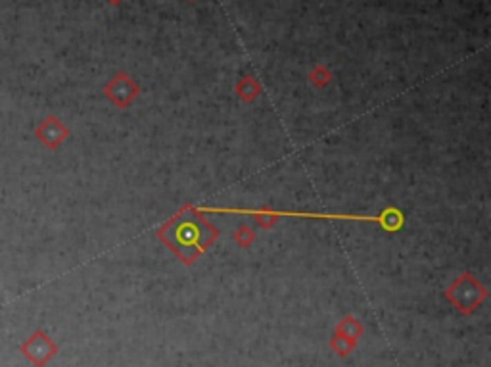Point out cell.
Returning <instances> with one entry per match:
<instances>
[{"label":"cell","instance_id":"6da1fadb","mask_svg":"<svg viewBox=\"0 0 491 367\" xmlns=\"http://www.w3.org/2000/svg\"><path fill=\"white\" fill-rule=\"evenodd\" d=\"M158 237L183 260V264L192 265L219 237V231L198 208L187 206L160 227Z\"/></svg>","mask_w":491,"mask_h":367},{"label":"cell","instance_id":"7a4b0ae2","mask_svg":"<svg viewBox=\"0 0 491 367\" xmlns=\"http://www.w3.org/2000/svg\"><path fill=\"white\" fill-rule=\"evenodd\" d=\"M445 298L457 307V312H461L463 316H468L488 298V291H485V287L480 285L474 275L463 274L449 285V289L445 291Z\"/></svg>","mask_w":491,"mask_h":367},{"label":"cell","instance_id":"3957f363","mask_svg":"<svg viewBox=\"0 0 491 367\" xmlns=\"http://www.w3.org/2000/svg\"><path fill=\"white\" fill-rule=\"evenodd\" d=\"M19 350H21V354H24L33 366L43 367L56 356L58 346L50 341V337L44 333V331H35V333L21 344Z\"/></svg>","mask_w":491,"mask_h":367},{"label":"cell","instance_id":"277c9868","mask_svg":"<svg viewBox=\"0 0 491 367\" xmlns=\"http://www.w3.org/2000/svg\"><path fill=\"white\" fill-rule=\"evenodd\" d=\"M35 137L39 138L48 150H56L66 138L69 137V129L64 125V121L56 116L44 118L37 129H35Z\"/></svg>","mask_w":491,"mask_h":367},{"label":"cell","instance_id":"5b68a950","mask_svg":"<svg viewBox=\"0 0 491 367\" xmlns=\"http://www.w3.org/2000/svg\"><path fill=\"white\" fill-rule=\"evenodd\" d=\"M104 93L118 108H127L129 104L135 100L136 94H138V87L129 79V75L119 73V75L111 79L108 85L104 87Z\"/></svg>","mask_w":491,"mask_h":367},{"label":"cell","instance_id":"8992f818","mask_svg":"<svg viewBox=\"0 0 491 367\" xmlns=\"http://www.w3.org/2000/svg\"><path fill=\"white\" fill-rule=\"evenodd\" d=\"M363 323L353 316L344 317V319L336 325V329H334V333L344 334V337L351 339V341H359V339L363 337Z\"/></svg>","mask_w":491,"mask_h":367},{"label":"cell","instance_id":"52a82bcc","mask_svg":"<svg viewBox=\"0 0 491 367\" xmlns=\"http://www.w3.org/2000/svg\"><path fill=\"white\" fill-rule=\"evenodd\" d=\"M237 93L244 102H252V100L257 98V94L261 93V87H259V83H257L255 79H252V77H244V79L238 83Z\"/></svg>","mask_w":491,"mask_h":367},{"label":"cell","instance_id":"ba28073f","mask_svg":"<svg viewBox=\"0 0 491 367\" xmlns=\"http://www.w3.org/2000/svg\"><path fill=\"white\" fill-rule=\"evenodd\" d=\"M357 346V341H351V339H347V337H344V334L340 333H334V337L331 339V348L334 354H338L340 358H347L351 352L355 350Z\"/></svg>","mask_w":491,"mask_h":367},{"label":"cell","instance_id":"9c48e42d","mask_svg":"<svg viewBox=\"0 0 491 367\" xmlns=\"http://www.w3.org/2000/svg\"><path fill=\"white\" fill-rule=\"evenodd\" d=\"M248 214H254L255 222L261 225V229H269L272 223L279 220V215L271 210H248Z\"/></svg>","mask_w":491,"mask_h":367},{"label":"cell","instance_id":"30bf717a","mask_svg":"<svg viewBox=\"0 0 491 367\" xmlns=\"http://www.w3.org/2000/svg\"><path fill=\"white\" fill-rule=\"evenodd\" d=\"M232 239L237 240L238 244L242 248H246V247H250L252 242L255 240V233L250 227H246V225H242V227H238L237 229V233L232 235Z\"/></svg>","mask_w":491,"mask_h":367},{"label":"cell","instance_id":"8fae6325","mask_svg":"<svg viewBox=\"0 0 491 367\" xmlns=\"http://www.w3.org/2000/svg\"><path fill=\"white\" fill-rule=\"evenodd\" d=\"M309 79H311V81H313V83L317 87H322V85H326V83L331 81V73H328V71H326L324 68H317L313 71V73L309 75Z\"/></svg>","mask_w":491,"mask_h":367}]
</instances>
